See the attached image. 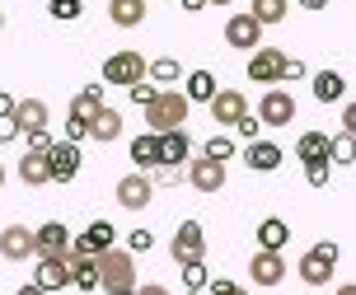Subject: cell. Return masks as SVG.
Instances as JSON below:
<instances>
[{"instance_id": "f1b7e54d", "label": "cell", "mask_w": 356, "mask_h": 295, "mask_svg": "<svg viewBox=\"0 0 356 295\" xmlns=\"http://www.w3.org/2000/svg\"><path fill=\"white\" fill-rule=\"evenodd\" d=\"M328 159H333V164H356V136L352 131L328 136Z\"/></svg>"}, {"instance_id": "f5cc1de1", "label": "cell", "mask_w": 356, "mask_h": 295, "mask_svg": "<svg viewBox=\"0 0 356 295\" xmlns=\"http://www.w3.org/2000/svg\"><path fill=\"white\" fill-rule=\"evenodd\" d=\"M0 33H5V15H0Z\"/></svg>"}, {"instance_id": "e0dca14e", "label": "cell", "mask_w": 356, "mask_h": 295, "mask_svg": "<svg viewBox=\"0 0 356 295\" xmlns=\"http://www.w3.org/2000/svg\"><path fill=\"white\" fill-rule=\"evenodd\" d=\"M122 136V113L118 108H99L94 118H89V141H99V145H108V141H118Z\"/></svg>"}, {"instance_id": "ab89813d", "label": "cell", "mask_w": 356, "mask_h": 295, "mask_svg": "<svg viewBox=\"0 0 356 295\" xmlns=\"http://www.w3.org/2000/svg\"><path fill=\"white\" fill-rule=\"evenodd\" d=\"M127 248H131V253H150V248H155V234H150V230H131V234H127Z\"/></svg>"}, {"instance_id": "7c38bea8", "label": "cell", "mask_w": 356, "mask_h": 295, "mask_svg": "<svg viewBox=\"0 0 356 295\" xmlns=\"http://www.w3.org/2000/svg\"><path fill=\"white\" fill-rule=\"evenodd\" d=\"M258 118H263V127H291L296 122V99L286 89H267L263 104H258Z\"/></svg>"}, {"instance_id": "d6a6232c", "label": "cell", "mask_w": 356, "mask_h": 295, "mask_svg": "<svg viewBox=\"0 0 356 295\" xmlns=\"http://www.w3.org/2000/svg\"><path fill=\"white\" fill-rule=\"evenodd\" d=\"M328 174H333V159L328 155L305 159V183H309V188H328Z\"/></svg>"}, {"instance_id": "f907efd6", "label": "cell", "mask_w": 356, "mask_h": 295, "mask_svg": "<svg viewBox=\"0 0 356 295\" xmlns=\"http://www.w3.org/2000/svg\"><path fill=\"white\" fill-rule=\"evenodd\" d=\"M207 5H230V0H207Z\"/></svg>"}, {"instance_id": "603a6c76", "label": "cell", "mask_w": 356, "mask_h": 295, "mask_svg": "<svg viewBox=\"0 0 356 295\" xmlns=\"http://www.w3.org/2000/svg\"><path fill=\"white\" fill-rule=\"evenodd\" d=\"M131 164L136 169H160V131H145L131 141Z\"/></svg>"}, {"instance_id": "816d5d0a", "label": "cell", "mask_w": 356, "mask_h": 295, "mask_svg": "<svg viewBox=\"0 0 356 295\" xmlns=\"http://www.w3.org/2000/svg\"><path fill=\"white\" fill-rule=\"evenodd\" d=\"M0 188H5V164H0Z\"/></svg>"}, {"instance_id": "cb8c5ba5", "label": "cell", "mask_w": 356, "mask_h": 295, "mask_svg": "<svg viewBox=\"0 0 356 295\" xmlns=\"http://www.w3.org/2000/svg\"><path fill=\"white\" fill-rule=\"evenodd\" d=\"M19 178H24L29 188H42V183H52V164H47V155L29 150V155L19 159Z\"/></svg>"}, {"instance_id": "484cf974", "label": "cell", "mask_w": 356, "mask_h": 295, "mask_svg": "<svg viewBox=\"0 0 356 295\" xmlns=\"http://www.w3.org/2000/svg\"><path fill=\"white\" fill-rule=\"evenodd\" d=\"M342 94H347V80H342L338 70H319V75H314V99H319V104H338Z\"/></svg>"}, {"instance_id": "f35d334b", "label": "cell", "mask_w": 356, "mask_h": 295, "mask_svg": "<svg viewBox=\"0 0 356 295\" xmlns=\"http://www.w3.org/2000/svg\"><path fill=\"white\" fill-rule=\"evenodd\" d=\"M234 131H239L244 141H258V131H263V118H258V113H244V118L234 122Z\"/></svg>"}, {"instance_id": "7402d4cb", "label": "cell", "mask_w": 356, "mask_h": 295, "mask_svg": "<svg viewBox=\"0 0 356 295\" xmlns=\"http://www.w3.org/2000/svg\"><path fill=\"white\" fill-rule=\"evenodd\" d=\"M15 118H19V131H24V136H29V131H42V127H47V104H42V99H19Z\"/></svg>"}, {"instance_id": "9a60e30c", "label": "cell", "mask_w": 356, "mask_h": 295, "mask_svg": "<svg viewBox=\"0 0 356 295\" xmlns=\"http://www.w3.org/2000/svg\"><path fill=\"white\" fill-rule=\"evenodd\" d=\"M47 164H52V183H71V178L80 174V145H75L71 136L56 141L52 150H47Z\"/></svg>"}, {"instance_id": "3957f363", "label": "cell", "mask_w": 356, "mask_h": 295, "mask_svg": "<svg viewBox=\"0 0 356 295\" xmlns=\"http://www.w3.org/2000/svg\"><path fill=\"white\" fill-rule=\"evenodd\" d=\"M333 267H338V244L328 239V244H314V248L300 258L296 272H300L305 286H328V281H333Z\"/></svg>"}, {"instance_id": "8fae6325", "label": "cell", "mask_w": 356, "mask_h": 295, "mask_svg": "<svg viewBox=\"0 0 356 295\" xmlns=\"http://www.w3.org/2000/svg\"><path fill=\"white\" fill-rule=\"evenodd\" d=\"M188 183H193L197 192H220L225 188V159H211V155H202V159H193L188 164Z\"/></svg>"}, {"instance_id": "83f0119b", "label": "cell", "mask_w": 356, "mask_h": 295, "mask_svg": "<svg viewBox=\"0 0 356 295\" xmlns=\"http://www.w3.org/2000/svg\"><path fill=\"white\" fill-rule=\"evenodd\" d=\"M183 94H188L193 104H211V94H216V75H211V70H193V75H188V85H183Z\"/></svg>"}, {"instance_id": "4dcf8cb0", "label": "cell", "mask_w": 356, "mask_h": 295, "mask_svg": "<svg viewBox=\"0 0 356 295\" xmlns=\"http://www.w3.org/2000/svg\"><path fill=\"white\" fill-rule=\"evenodd\" d=\"M145 75H150L155 85H178V75H183V66H178L174 56H160V61H150V66H145Z\"/></svg>"}, {"instance_id": "5b68a950", "label": "cell", "mask_w": 356, "mask_h": 295, "mask_svg": "<svg viewBox=\"0 0 356 295\" xmlns=\"http://www.w3.org/2000/svg\"><path fill=\"white\" fill-rule=\"evenodd\" d=\"M150 197H155V178L145 174V169H136V174L118 178V207H127V211H145V207H150Z\"/></svg>"}, {"instance_id": "d6986e66", "label": "cell", "mask_w": 356, "mask_h": 295, "mask_svg": "<svg viewBox=\"0 0 356 295\" xmlns=\"http://www.w3.org/2000/svg\"><path fill=\"white\" fill-rule=\"evenodd\" d=\"M71 286L99 291V253H71Z\"/></svg>"}, {"instance_id": "ffe728a7", "label": "cell", "mask_w": 356, "mask_h": 295, "mask_svg": "<svg viewBox=\"0 0 356 295\" xmlns=\"http://www.w3.org/2000/svg\"><path fill=\"white\" fill-rule=\"evenodd\" d=\"M33 234H38V253H71V230L61 225V221H47Z\"/></svg>"}, {"instance_id": "7dc6e473", "label": "cell", "mask_w": 356, "mask_h": 295, "mask_svg": "<svg viewBox=\"0 0 356 295\" xmlns=\"http://www.w3.org/2000/svg\"><path fill=\"white\" fill-rule=\"evenodd\" d=\"M0 113H15V99H10L5 89H0Z\"/></svg>"}, {"instance_id": "74e56055", "label": "cell", "mask_w": 356, "mask_h": 295, "mask_svg": "<svg viewBox=\"0 0 356 295\" xmlns=\"http://www.w3.org/2000/svg\"><path fill=\"white\" fill-rule=\"evenodd\" d=\"M234 150H239V145H234L230 136H211V141H207V150H202V155H211V159H230Z\"/></svg>"}, {"instance_id": "60d3db41", "label": "cell", "mask_w": 356, "mask_h": 295, "mask_svg": "<svg viewBox=\"0 0 356 295\" xmlns=\"http://www.w3.org/2000/svg\"><path fill=\"white\" fill-rule=\"evenodd\" d=\"M52 145H56V141L47 136V127H42V131H29V150H38V155H47Z\"/></svg>"}, {"instance_id": "bcb514c9", "label": "cell", "mask_w": 356, "mask_h": 295, "mask_svg": "<svg viewBox=\"0 0 356 295\" xmlns=\"http://www.w3.org/2000/svg\"><path fill=\"white\" fill-rule=\"evenodd\" d=\"M207 286H211L216 295H234V291H239V286H234V281H225V277H220V281H207Z\"/></svg>"}, {"instance_id": "6da1fadb", "label": "cell", "mask_w": 356, "mask_h": 295, "mask_svg": "<svg viewBox=\"0 0 356 295\" xmlns=\"http://www.w3.org/2000/svg\"><path fill=\"white\" fill-rule=\"evenodd\" d=\"M99 286L104 295H131L136 291V253L131 248H99Z\"/></svg>"}, {"instance_id": "7a4b0ae2", "label": "cell", "mask_w": 356, "mask_h": 295, "mask_svg": "<svg viewBox=\"0 0 356 295\" xmlns=\"http://www.w3.org/2000/svg\"><path fill=\"white\" fill-rule=\"evenodd\" d=\"M188 108H193V99L183 94V89H169L164 85L150 104H145V127L150 131H174V127H183L188 122Z\"/></svg>"}, {"instance_id": "2e32d148", "label": "cell", "mask_w": 356, "mask_h": 295, "mask_svg": "<svg viewBox=\"0 0 356 295\" xmlns=\"http://www.w3.org/2000/svg\"><path fill=\"white\" fill-rule=\"evenodd\" d=\"M193 155V136L183 131V127H174V131H160V164H183V159Z\"/></svg>"}, {"instance_id": "277c9868", "label": "cell", "mask_w": 356, "mask_h": 295, "mask_svg": "<svg viewBox=\"0 0 356 295\" xmlns=\"http://www.w3.org/2000/svg\"><path fill=\"white\" fill-rule=\"evenodd\" d=\"M145 66L150 61H141V52H113L104 61V85H136V80H145Z\"/></svg>"}, {"instance_id": "681fc988", "label": "cell", "mask_w": 356, "mask_h": 295, "mask_svg": "<svg viewBox=\"0 0 356 295\" xmlns=\"http://www.w3.org/2000/svg\"><path fill=\"white\" fill-rule=\"evenodd\" d=\"M305 10H323V5H328V0H300Z\"/></svg>"}, {"instance_id": "8992f818", "label": "cell", "mask_w": 356, "mask_h": 295, "mask_svg": "<svg viewBox=\"0 0 356 295\" xmlns=\"http://www.w3.org/2000/svg\"><path fill=\"white\" fill-rule=\"evenodd\" d=\"M0 258H10V262L38 258V234L29 225H5L0 230Z\"/></svg>"}, {"instance_id": "5bb4252c", "label": "cell", "mask_w": 356, "mask_h": 295, "mask_svg": "<svg viewBox=\"0 0 356 295\" xmlns=\"http://www.w3.org/2000/svg\"><path fill=\"white\" fill-rule=\"evenodd\" d=\"M207 108H211V122H220V127H234V122L249 113V99H244L239 89H216Z\"/></svg>"}, {"instance_id": "ac0fdd59", "label": "cell", "mask_w": 356, "mask_h": 295, "mask_svg": "<svg viewBox=\"0 0 356 295\" xmlns=\"http://www.w3.org/2000/svg\"><path fill=\"white\" fill-rule=\"evenodd\" d=\"M244 164H249L253 174H272V169L282 164V145H272V141H249V150H244Z\"/></svg>"}, {"instance_id": "ba28073f", "label": "cell", "mask_w": 356, "mask_h": 295, "mask_svg": "<svg viewBox=\"0 0 356 295\" xmlns=\"http://www.w3.org/2000/svg\"><path fill=\"white\" fill-rule=\"evenodd\" d=\"M282 66H286V52H277V47H253L249 52L253 85H282Z\"/></svg>"}, {"instance_id": "30bf717a", "label": "cell", "mask_w": 356, "mask_h": 295, "mask_svg": "<svg viewBox=\"0 0 356 295\" xmlns=\"http://www.w3.org/2000/svg\"><path fill=\"white\" fill-rule=\"evenodd\" d=\"M249 277H253V286H282V277H286L282 248H258L249 258Z\"/></svg>"}, {"instance_id": "836d02e7", "label": "cell", "mask_w": 356, "mask_h": 295, "mask_svg": "<svg viewBox=\"0 0 356 295\" xmlns=\"http://www.w3.org/2000/svg\"><path fill=\"white\" fill-rule=\"evenodd\" d=\"M178 267H183V286H188V291H207V262L202 258H188V262H178Z\"/></svg>"}, {"instance_id": "f546056e", "label": "cell", "mask_w": 356, "mask_h": 295, "mask_svg": "<svg viewBox=\"0 0 356 295\" xmlns=\"http://www.w3.org/2000/svg\"><path fill=\"white\" fill-rule=\"evenodd\" d=\"M286 10H291V0H253V19H258V24H282L286 19Z\"/></svg>"}, {"instance_id": "8d00e7d4", "label": "cell", "mask_w": 356, "mask_h": 295, "mask_svg": "<svg viewBox=\"0 0 356 295\" xmlns=\"http://www.w3.org/2000/svg\"><path fill=\"white\" fill-rule=\"evenodd\" d=\"M127 94H131V104L136 108H145L155 94H160V85H150V80H136V85H127Z\"/></svg>"}, {"instance_id": "9c48e42d", "label": "cell", "mask_w": 356, "mask_h": 295, "mask_svg": "<svg viewBox=\"0 0 356 295\" xmlns=\"http://www.w3.org/2000/svg\"><path fill=\"white\" fill-rule=\"evenodd\" d=\"M225 42H230V47H239V52L263 47V24L253 19V10H244V15H230V24H225Z\"/></svg>"}, {"instance_id": "4fadbf2b", "label": "cell", "mask_w": 356, "mask_h": 295, "mask_svg": "<svg viewBox=\"0 0 356 295\" xmlns=\"http://www.w3.org/2000/svg\"><path fill=\"white\" fill-rule=\"evenodd\" d=\"M169 253H174V262L207 258V234H202V225H197V221H183V225H178V234L169 239Z\"/></svg>"}, {"instance_id": "f6af8a7d", "label": "cell", "mask_w": 356, "mask_h": 295, "mask_svg": "<svg viewBox=\"0 0 356 295\" xmlns=\"http://www.w3.org/2000/svg\"><path fill=\"white\" fill-rule=\"evenodd\" d=\"M342 131H352V136H356V99L342 108Z\"/></svg>"}, {"instance_id": "d590c367", "label": "cell", "mask_w": 356, "mask_h": 295, "mask_svg": "<svg viewBox=\"0 0 356 295\" xmlns=\"http://www.w3.org/2000/svg\"><path fill=\"white\" fill-rule=\"evenodd\" d=\"M47 15H52V19H80V15H85V5H80V0H52Z\"/></svg>"}, {"instance_id": "ee69618b", "label": "cell", "mask_w": 356, "mask_h": 295, "mask_svg": "<svg viewBox=\"0 0 356 295\" xmlns=\"http://www.w3.org/2000/svg\"><path fill=\"white\" fill-rule=\"evenodd\" d=\"M66 136H71V141H85V136H89V122H80V118H66Z\"/></svg>"}, {"instance_id": "4316f807", "label": "cell", "mask_w": 356, "mask_h": 295, "mask_svg": "<svg viewBox=\"0 0 356 295\" xmlns=\"http://www.w3.org/2000/svg\"><path fill=\"white\" fill-rule=\"evenodd\" d=\"M286 239H291V225L277 221V216H267L258 225V248H286Z\"/></svg>"}, {"instance_id": "c3c4849f", "label": "cell", "mask_w": 356, "mask_h": 295, "mask_svg": "<svg viewBox=\"0 0 356 295\" xmlns=\"http://www.w3.org/2000/svg\"><path fill=\"white\" fill-rule=\"evenodd\" d=\"M183 10H193V15H197V10H207V0H183Z\"/></svg>"}, {"instance_id": "7bdbcfd3", "label": "cell", "mask_w": 356, "mask_h": 295, "mask_svg": "<svg viewBox=\"0 0 356 295\" xmlns=\"http://www.w3.org/2000/svg\"><path fill=\"white\" fill-rule=\"evenodd\" d=\"M282 80L291 85V80H305V61H296V56H286V66H282Z\"/></svg>"}, {"instance_id": "b9f144b4", "label": "cell", "mask_w": 356, "mask_h": 295, "mask_svg": "<svg viewBox=\"0 0 356 295\" xmlns=\"http://www.w3.org/2000/svg\"><path fill=\"white\" fill-rule=\"evenodd\" d=\"M15 136H24L19 131V118L15 113H0V141H15Z\"/></svg>"}, {"instance_id": "1f68e13d", "label": "cell", "mask_w": 356, "mask_h": 295, "mask_svg": "<svg viewBox=\"0 0 356 295\" xmlns=\"http://www.w3.org/2000/svg\"><path fill=\"white\" fill-rule=\"evenodd\" d=\"M296 155H300V159H319V155H328V136H323V131H305V136L296 141Z\"/></svg>"}, {"instance_id": "d4e9b609", "label": "cell", "mask_w": 356, "mask_h": 295, "mask_svg": "<svg viewBox=\"0 0 356 295\" xmlns=\"http://www.w3.org/2000/svg\"><path fill=\"white\" fill-rule=\"evenodd\" d=\"M104 108V85H85L80 94L71 99V118H80V122H89L94 113Z\"/></svg>"}, {"instance_id": "52a82bcc", "label": "cell", "mask_w": 356, "mask_h": 295, "mask_svg": "<svg viewBox=\"0 0 356 295\" xmlns=\"http://www.w3.org/2000/svg\"><path fill=\"white\" fill-rule=\"evenodd\" d=\"M38 286L42 291H66L71 286V253H38Z\"/></svg>"}, {"instance_id": "44dd1931", "label": "cell", "mask_w": 356, "mask_h": 295, "mask_svg": "<svg viewBox=\"0 0 356 295\" xmlns=\"http://www.w3.org/2000/svg\"><path fill=\"white\" fill-rule=\"evenodd\" d=\"M108 19L118 29H141L145 24V0H108Z\"/></svg>"}, {"instance_id": "e575fe53", "label": "cell", "mask_w": 356, "mask_h": 295, "mask_svg": "<svg viewBox=\"0 0 356 295\" xmlns=\"http://www.w3.org/2000/svg\"><path fill=\"white\" fill-rule=\"evenodd\" d=\"M85 239H89V248H94V253H99V248H108V244L118 239V230L108 225V221H94V225L85 230Z\"/></svg>"}]
</instances>
